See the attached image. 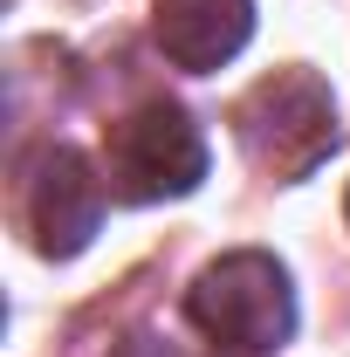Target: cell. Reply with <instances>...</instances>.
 <instances>
[{"label":"cell","instance_id":"obj_1","mask_svg":"<svg viewBox=\"0 0 350 357\" xmlns=\"http://www.w3.org/2000/svg\"><path fill=\"white\" fill-rule=\"evenodd\" d=\"M234 137L254 158V172H268L275 185H296L337 144V96L303 62L296 69H275V76H261L234 103Z\"/></svg>","mask_w":350,"mask_h":357},{"label":"cell","instance_id":"obj_6","mask_svg":"<svg viewBox=\"0 0 350 357\" xmlns=\"http://www.w3.org/2000/svg\"><path fill=\"white\" fill-rule=\"evenodd\" d=\"M344 213H350V199H344Z\"/></svg>","mask_w":350,"mask_h":357},{"label":"cell","instance_id":"obj_3","mask_svg":"<svg viewBox=\"0 0 350 357\" xmlns=\"http://www.w3.org/2000/svg\"><path fill=\"white\" fill-rule=\"evenodd\" d=\"M103 172H110V192L117 199H137V206L185 199L206 178V137H199V124L178 103H144V110H131L110 131Z\"/></svg>","mask_w":350,"mask_h":357},{"label":"cell","instance_id":"obj_2","mask_svg":"<svg viewBox=\"0 0 350 357\" xmlns=\"http://www.w3.org/2000/svg\"><path fill=\"white\" fill-rule=\"evenodd\" d=\"M185 316L213 337L220 351H248L268 357L296 337V289H289V268L261 255V248H241V255H220L213 268L192 275L185 289Z\"/></svg>","mask_w":350,"mask_h":357},{"label":"cell","instance_id":"obj_4","mask_svg":"<svg viewBox=\"0 0 350 357\" xmlns=\"http://www.w3.org/2000/svg\"><path fill=\"white\" fill-rule=\"evenodd\" d=\"M21 220H28V241L42 248L48 261H69V255L89 248V234L103 220V178L89 172V158L76 144H48L42 158L28 165Z\"/></svg>","mask_w":350,"mask_h":357},{"label":"cell","instance_id":"obj_5","mask_svg":"<svg viewBox=\"0 0 350 357\" xmlns=\"http://www.w3.org/2000/svg\"><path fill=\"white\" fill-rule=\"evenodd\" d=\"M151 35L165 48V62L206 76L220 62H234L254 35V0H151Z\"/></svg>","mask_w":350,"mask_h":357}]
</instances>
